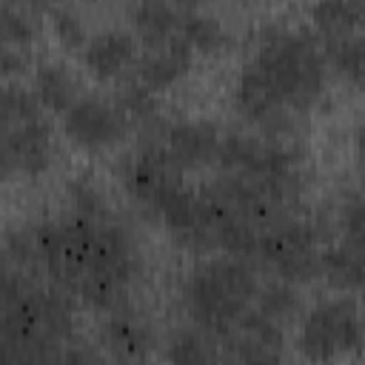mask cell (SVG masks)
I'll return each mask as SVG.
<instances>
[{"instance_id":"1","label":"cell","mask_w":365,"mask_h":365,"mask_svg":"<svg viewBox=\"0 0 365 365\" xmlns=\"http://www.w3.org/2000/svg\"><path fill=\"white\" fill-rule=\"evenodd\" d=\"M74 339V297L43 277L0 311V359L6 362L63 359Z\"/></svg>"},{"instance_id":"2","label":"cell","mask_w":365,"mask_h":365,"mask_svg":"<svg viewBox=\"0 0 365 365\" xmlns=\"http://www.w3.org/2000/svg\"><path fill=\"white\" fill-rule=\"evenodd\" d=\"M257 288L259 268L251 259L217 251L208 257H197L182 279L180 299L185 317L220 339L254 305Z\"/></svg>"},{"instance_id":"3","label":"cell","mask_w":365,"mask_h":365,"mask_svg":"<svg viewBox=\"0 0 365 365\" xmlns=\"http://www.w3.org/2000/svg\"><path fill=\"white\" fill-rule=\"evenodd\" d=\"M285 108L299 120L308 117L328 91V63L314 31L305 29H268L248 57Z\"/></svg>"},{"instance_id":"4","label":"cell","mask_w":365,"mask_h":365,"mask_svg":"<svg viewBox=\"0 0 365 365\" xmlns=\"http://www.w3.org/2000/svg\"><path fill=\"white\" fill-rule=\"evenodd\" d=\"M325 242L328 240L314 220L299 217V211L285 214L259 231L254 265L265 268L277 279L308 285L319 279V259Z\"/></svg>"},{"instance_id":"5","label":"cell","mask_w":365,"mask_h":365,"mask_svg":"<svg viewBox=\"0 0 365 365\" xmlns=\"http://www.w3.org/2000/svg\"><path fill=\"white\" fill-rule=\"evenodd\" d=\"M299 356L308 362H334L362 348V317L356 294L325 297L299 317Z\"/></svg>"},{"instance_id":"6","label":"cell","mask_w":365,"mask_h":365,"mask_svg":"<svg viewBox=\"0 0 365 365\" xmlns=\"http://www.w3.org/2000/svg\"><path fill=\"white\" fill-rule=\"evenodd\" d=\"M117 177L128 202L154 220L160 208L185 185V174L174 165L157 137H140V143L120 160Z\"/></svg>"},{"instance_id":"7","label":"cell","mask_w":365,"mask_h":365,"mask_svg":"<svg viewBox=\"0 0 365 365\" xmlns=\"http://www.w3.org/2000/svg\"><path fill=\"white\" fill-rule=\"evenodd\" d=\"M168 240L194 254L208 257L220 251V228H222V208L208 197V191L182 185L157 214Z\"/></svg>"},{"instance_id":"8","label":"cell","mask_w":365,"mask_h":365,"mask_svg":"<svg viewBox=\"0 0 365 365\" xmlns=\"http://www.w3.org/2000/svg\"><path fill=\"white\" fill-rule=\"evenodd\" d=\"M63 134L80 151H106L131 134V123L114 97L80 94L63 114Z\"/></svg>"},{"instance_id":"9","label":"cell","mask_w":365,"mask_h":365,"mask_svg":"<svg viewBox=\"0 0 365 365\" xmlns=\"http://www.w3.org/2000/svg\"><path fill=\"white\" fill-rule=\"evenodd\" d=\"M222 131L225 128L211 120H174L163 125L157 140L165 148V154L174 160V165L182 174H188L217 165Z\"/></svg>"},{"instance_id":"10","label":"cell","mask_w":365,"mask_h":365,"mask_svg":"<svg viewBox=\"0 0 365 365\" xmlns=\"http://www.w3.org/2000/svg\"><path fill=\"white\" fill-rule=\"evenodd\" d=\"M222 359L234 362H279L285 359V328L248 308L234 328L220 336Z\"/></svg>"},{"instance_id":"11","label":"cell","mask_w":365,"mask_h":365,"mask_svg":"<svg viewBox=\"0 0 365 365\" xmlns=\"http://www.w3.org/2000/svg\"><path fill=\"white\" fill-rule=\"evenodd\" d=\"M140 54V43L131 29H100L88 34L86 46L80 48V63L88 77L97 83H114L134 71Z\"/></svg>"},{"instance_id":"12","label":"cell","mask_w":365,"mask_h":365,"mask_svg":"<svg viewBox=\"0 0 365 365\" xmlns=\"http://www.w3.org/2000/svg\"><path fill=\"white\" fill-rule=\"evenodd\" d=\"M157 342L160 339L154 328L134 308L103 314L97 328V348L103 356H111V359H148Z\"/></svg>"},{"instance_id":"13","label":"cell","mask_w":365,"mask_h":365,"mask_svg":"<svg viewBox=\"0 0 365 365\" xmlns=\"http://www.w3.org/2000/svg\"><path fill=\"white\" fill-rule=\"evenodd\" d=\"M191 66H194V51L185 46L182 37H174L157 46H140L131 77H137L151 91L163 94L174 88L191 71Z\"/></svg>"},{"instance_id":"14","label":"cell","mask_w":365,"mask_h":365,"mask_svg":"<svg viewBox=\"0 0 365 365\" xmlns=\"http://www.w3.org/2000/svg\"><path fill=\"white\" fill-rule=\"evenodd\" d=\"M9 128H11V148L17 157L20 177H26V180L43 177L54 163V131H51V123L46 120V114L17 123V125H9Z\"/></svg>"},{"instance_id":"15","label":"cell","mask_w":365,"mask_h":365,"mask_svg":"<svg viewBox=\"0 0 365 365\" xmlns=\"http://www.w3.org/2000/svg\"><path fill=\"white\" fill-rule=\"evenodd\" d=\"M319 277L339 294H356L362 285V240L336 234V240L325 242Z\"/></svg>"},{"instance_id":"16","label":"cell","mask_w":365,"mask_h":365,"mask_svg":"<svg viewBox=\"0 0 365 365\" xmlns=\"http://www.w3.org/2000/svg\"><path fill=\"white\" fill-rule=\"evenodd\" d=\"M128 26L140 46L180 37V11L171 0H128Z\"/></svg>"},{"instance_id":"17","label":"cell","mask_w":365,"mask_h":365,"mask_svg":"<svg viewBox=\"0 0 365 365\" xmlns=\"http://www.w3.org/2000/svg\"><path fill=\"white\" fill-rule=\"evenodd\" d=\"M31 91L34 97L40 100L43 111L48 114H63L80 94H83V86L77 80V74L60 63V60H46L34 68V77H31Z\"/></svg>"},{"instance_id":"18","label":"cell","mask_w":365,"mask_h":365,"mask_svg":"<svg viewBox=\"0 0 365 365\" xmlns=\"http://www.w3.org/2000/svg\"><path fill=\"white\" fill-rule=\"evenodd\" d=\"M311 31L317 40H336L362 31V0H314L311 11Z\"/></svg>"},{"instance_id":"19","label":"cell","mask_w":365,"mask_h":365,"mask_svg":"<svg viewBox=\"0 0 365 365\" xmlns=\"http://www.w3.org/2000/svg\"><path fill=\"white\" fill-rule=\"evenodd\" d=\"M163 356L171 362H217L222 359V348L211 331L188 322L168 334Z\"/></svg>"},{"instance_id":"20","label":"cell","mask_w":365,"mask_h":365,"mask_svg":"<svg viewBox=\"0 0 365 365\" xmlns=\"http://www.w3.org/2000/svg\"><path fill=\"white\" fill-rule=\"evenodd\" d=\"M254 311H259L265 319L288 328L299 314H302V297H299V285L285 282L271 277L268 282L259 279V288L254 294Z\"/></svg>"},{"instance_id":"21","label":"cell","mask_w":365,"mask_h":365,"mask_svg":"<svg viewBox=\"0 0 365 365\" xmlns=\"http://www.w3.org/2000/svg\"><path fill=\"white\" fill-rule=\"evenodd\" d=\"M180 37L194 54H205V57L222 54L231 46V34L225 31V26L217 17L205 14L202 9L180 17Z\"/></svg>"},{"instance_id":"22","label":"cell","mask_w":365,"mask_h":365,"mask_svg":"<svg viewBox=\"0 0 365 365\" xmlns=\"http://www.w3.org/2000/svg\"><path fill=\"white\" fill-rule=\"evenodd\" d=\"M319 46H322V57L328 63V71L339 74L351 86H359V80H362V34L319 40Z\"/></svg>"},{"instance_id":"23","label":"cell","mask_w":365,"mask_h":365,"mask_svg":"<svg viewBox=\"0 0 365 365\" xmlns=\"http://www.w3.org/2000/svg\"><path fill=\"white\" fill-rule=\"evenodd\" d=\"M68 191V202H71V211L80 214V217H94V220H103V217H114V208L108 202V194L106 188L88 177V174H77L68 180L66 185Z\"/></svg>"},{"instance_id":"24","label":"cell","mask_w":365,"mask_h":365,"mask_svg":"<svg viewBox=\"0 0 365 365\" xmlns=\"http://www.w3.org/2000/svg\"><path fill=\"white\" fill-rule=\"evenodd\" d=\"M46 114L34 91L17 80H0V123L3 125H17L26 120H34Z\"/></svg>"},{"instance_id":"25","label":"cell","mask_w":365,"mask_h":365,"mask_svg":"<svg viewBox=\"0 0 365 365\" xmlns=\"http://www.w3.org/2000/svg\"><path fill=\"white\" fill-rule=\"evenodd\" d=\"M48 29H51L54 40L66 51H74V54H80V48L88 40V29H86L83 17L68 3H60V6H51L48 9Z\"/></svg>"},{"instance_id":"26","label":"cell","mask_w":365,"mask_h":365,"mask_svg":"<svg viewBox=\"0 0 365 365\" xmlns=\"http://www.w3.org/2000/svg\"><path fill=\"white\" fill-rule=\"evenodd\" d=\"M34 279H37V274H29L26 268H20V265L0 248V311H3L14 297H20Z\"/></svg>"},{"instance_id":"27","label":"cell","mask_w":365,"mask_h":365,"mask_svg":"<svg viewBox=\"0 0 365 365\" xmlns=\"http://www.w3.org/2000/svg\"><path fill=\"white\" fill-rule=\"evenodd\" d=\"M17 177H20V168H17V157L11 148V128L0 123V185L11 182Z\"/></svg>"},{"instance_id":"28","label":"cell","mask_w":365,"mask_h":365,"mask_svg":"<svg viewBox=\"0 0 365 365\" xmlns=\"http://www.w3.org/2000/svg\"><path fill=\"white\" fill-rule=\"evenodd\" d=\"M23 6H37V9H51V6H60V3H68V0H17Z\"/></svg>"},{"instance_id":"29","label":"cell","mask_w":365,"mask_h":365,"mask_svg":"<svg viewBox=\"0 0 365 365\" xmlns=\"http://www.w3.org/2000/svg\"><path fill=\"white\" fill-rule=\"evenodd\" d=\"M234 3H245V0H234Z\"/></svg>"}]
</instances>
